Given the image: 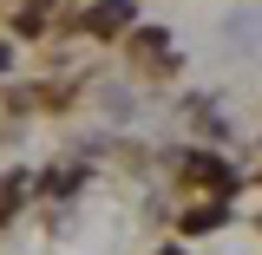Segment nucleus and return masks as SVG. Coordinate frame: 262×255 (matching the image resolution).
Returning a JSON list of instances; mask_svg holds the SVG:
<instances>
[{
  "instance_id": "obj_1",
  "label": "nucleus",
  "mask_w": 262,
  "mask_h": 255,
  "mask_svg": "<svg viewBox=\"0 0 262 255\" xmlns=\"http://www.w3.org/2000/svg\"><path fill=\"white\" fill-rule=\"evenodd\" d=\"M177 177H184L190 190H203V196H223V203L243 190V170L229 157H216V151H203V144H190V151L177 157Z\"/></svg>"
},
{
  "instance_id": "obj_2",
  "label": "nucleus",
  "mask_w": 262,
  "mask_h": 255,
  "mask_svg": "<svg viewBox=\"0 0 262 255\" xmlns=\"http://www.w3.org/2000/svg\"><path fill=\"white\" fill-rule=\"evenodd\" d=\"M72 27L85 33V39H125V33L138 27V0H92Z\"/></svg>"
},
{
  "instance_id": "obj_3",
  "label": "nucleus",
  "mask_w": 262,
  "mask_h": 255,
  "mask_svg": "<svg viewBox=\"0 0 262 255\" xmlns=\"http://www.w3.org/2000/svg\"><path fill=\"white\" fill-rule=\"evenodd\" d=\"M125 46H131V65H151V72H170V33L164 27H144V20H138V27L125 33Z\"/></svg>"
},
{
  "instance_id": "obj_4",
  "label": "nucleus",
  "mask_w": 262,
  "mask_h": 255,
  "mask_svg": "<svg viewBox=\"0 0 262 255\" xmlns=\"http://www.w3.org/2000/svg\"><path fill=\"white\" fill-rule=\"evenodd\" d=\"M223 223H229V203H223V196L184 203V210H177V242H184V236H216Z\"/></svg>"
},
{
  "instance_id": "obj_5",
  "label": "nucleus",
  "mask_w": 262,
  "mask_h": 255,
  "mask_svg": "<svg viewBox=\"0 0 262 255\" xmlns=\"http://www.w3.org/2000/svg\"><path fill=\"white\" fill-rule=\"evenodd\" d=\"M27 190H33V177H27V170H13V177H0V229L13 223V210L27 203Z\"/></svg>"
},
{
  "instance_id": "obj_6",
  "label": "nucleus",
  "mask_w": 262,
  "mask_h": 255,
  "mask_svg": "<svg viewBox=\"0 0 262 255\" xmlns=\"http://www.w3.org/2000/svg\"><path fill=\"white\" fill-rule=\"evenodd\" d=\"M13 72V39H0V79Z\"/></svg>"
},
{
  "instance_id": "obj_7",
  "label": "nucleus",
  "mask_w": 262,
  "mask_h": 255,
  "mask_svg": "<svg viewBox=\"0 0 262 255\" xmlns=\"http://www.w3.org/2000/svg\"><path fill=\"white\" fill-rule=\"evenodd\" d=\"M151 255H190V249H184V242H170V249H151Z\"/></svg>"
}]
</instances>
